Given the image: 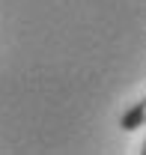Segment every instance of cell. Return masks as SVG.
<instances>
[{
	"instance_id": "1",
	"label": "cell",
	"mask_w": 146,
	"mask_h": 155,
	"mask_svg": "<svg viewBox=\"0 0 146 155\" xmlns=\"http://www.w3.org/2000/svg\"><path fill=\"white\" fill-rule=\"evenodd\" d=\"M146 119V101H137L134 107H128L125 114H122V119H119V125L125 128V131H134V128H140Z\"/></svg>"
}]
</instances>
